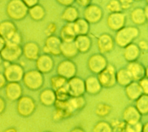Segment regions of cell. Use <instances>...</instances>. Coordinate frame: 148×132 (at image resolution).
<instances>
[{"mask_svg":"<svg viewBox=\"0 0 148 132\" xmlns=\"http://www.w3.org/2000/svg\"><path fill=\"white\" fill-rule=\"evenodd\" d=\"M140 31L135 26H124L116 31L114 38V43L120 47L124 48L133 43L139 35Z\"/></svg>","mask_w":148,"mask_h":132,"instance_id":"6da1fadb","label":"cell"},{"mask_svg":"<svg viewBox=\"0 0 148 132\" xmlns=\"http://www.w3.org/2000/svg\"><path fill=\"white\" fill-rule=\"evenodd\" d=\"M25 86L32 90H38L44 84L43 74L38 70H31L24 73L23 78Z\"/></svg>","mask_w":148,"mask_h":132,"instance_id":"7a4b0ae2","label":"cell"},{"mask_svg":"<svg viewBox=\"0 0 148 132\" xmlns=\"http://www.w3.org/2000/svg\"><path fill=\"white\" fill-rule=\"evenodd\" d=\"M28 7L21 0H12L8 4L7 12L12 19L20 20L28 14Z\"/></svg>","mask_w":148,"mask_h":132,"instance_id":"3957f363","label":"cell"},{"mask_svg":"<svg viewBox=\"0 0 148 132\" xmlns=\"http://www.w3.org/2000/svg\"><path fill=\"white\" fill-rule=\"evenodd\" d=\"M116 70L115 67L109 64L106 68L98 74V79L102 87L109 88L114 86L116 84Z\"/></svg>","mask_w":148,"mask_h":132,"instance_id":"277c9868","label":"cell"},{"mask_svg":"<svg viewBox=\"0 0 148 132\" xmlns=\"http://www.w3.org/2000/svg\"><path fill=\"white\" fill-rule=\"evenodd\" d=\"M103 16L102 7L97 4L90 3L84 7L83 18L90 24L98 23Z\"/></svg>","mask_w":148,"mask_h":132,"instance_id":"5b68a950","label":"cell"},{"mask_svg":"<svg viewBox=\"0 0 148 132\" xmlns=\"http://www.w3.org/2000/svg\"><path fill=\"white\" fill-rule=\"evenodd\" d=\"M36 104L34 99L28 96H22L18 100L17 111L18 114L24 117L31 115L35 111Z\"/></svg>","mask_w":148,"mask_h":132,"instance_id":"8992f818","label":"cell"},{"mask_svg":"<svg viewBox=\"0 0 148 132\" xmlns=\"http://www.w3.org/2000/svg\"><path fill=\"white\" fill-rule=\"evenodd\" d=\"M108 65L107 59L101 53L91 55L87 61L88 68L94 74H99L106 68Z\"/></svg>","mask_w":148,"mask_h":132,"instance_id":"52a82bcc","label":"cell"},{"mask_svg":"<svg viewBox=\"0 0 148 132\" xmlns=\"http://www.w3.org/2000/svg\"><path fill=\"white\" fill-rule=\"evenodd\" d=\"M57 74L67 80L76 76L77 66L71 59H66L61 61L57 67Z\"/></svg>","mask_w":148,"mask_h":132,"instance_id":"ba28073f","label":"cell"},{"mask_svg":"<svg viewBox=\"0 0 148 132\" xmlns=\"http://www.w3.org/2000/svg\"><path fill=\"white\" fill-rule=\"evenodd\" d=\"M66 89L71 97L83 96L86 92L84 81L79 77L75 76L68 80Z\"/></svg>","mask_w":148,"mask_h":132,"instance_id":"9c48e42d","label":"cell"},{"mask_svg":"<svg viewBox=\"0 0 148 132\" xmlns=\"http://www.w3.org/2000/svg\"><path fill=\"white\" fill-rule=\"evenodd\" d=\"M24 74V69L20 65L12 63L5 67L3 75L9 82H18L23 80Z\"/></svg>","mask_w":148,"mask_h":132,"instance_id":"30bf717a","label":"cell"},{"mask_svg":"<svg viewBox=\"0 0 148 132\" xmlns=\"http://www.w3.org/2000/svg\"><path fill=\"white\" fill-rule=\"evenodd\" d=\"M61 42L62 40L60 37L55 35L47 36L43 47L44 53L54 56L61 55L60 47Z\"/></svg>","mask_w":148,"mask_h":132,"instance_id":"8fae6325","label":"cell"},{"mask_svg":"<svg viewBox=\"0 0 148 132\" xmlns=\"http://www.w3.org/2000/svg\"><path fill=\"white\" fill-rule=\"evenodd\" d=\"M3 60L8 62H13L18 60L23 54V48L21 46L5 45L0 52Z\"/></svg>","mask_w":148,"mask_h":132,"instance_id":"7c38bea8","label":"cell"},{"mask_svg":"<svg viewBox=\"0 0 148 132\" xmlns=\"http://www.w3.org/2000/svg\"><path fill=\"white\" fill-rule=\"evenodd\" d=\"M126 23V16L122 12L110 13L106 18L108 27L113 31H117L124 26Z\"/></svg>","mask_w":148,"mask_h":132,"instance_id":"4fadbf2b","label":"cell"},{"mask_svg":"<svg viewBox=\"0 0 148 132\" xmlns=\"http://www.w3.org/2000/svg\"><path fill=\"white\" fill-rule=\"evenodd\" d=\"M35 61L36 70L42 74L49 73L54 68V62L51 55L44 53L39 55Z\"/></svg>","mask_w":148,"mask_h":132,"instance_id":"5bb4252c","label":"cell"},{"mask_svg":"<svg viewBox=\"0 0 148 132\" xmlns=\"http://www.w3.org/2000/svg\"><path fill=\"white\" fill-rule=\"evenodd\" d=\"M126 69L130 73L133 81H138L142 78L147 77V69L142 63L137 61L129 62Z\"/></svg>","mask_w":148,"mask_h":132,"instance_id":"9a60e30c","label":"cell"},{"mask_svg":"<svg viewBox=\"0 0 148 132\" xmlns=\"http://www.w3.org/2000/svg\"><path fill=\"white\" fill-rule=\"evenodd\" d=\"M97 43L100 53L102 54L112 51L115 44L114 38L108 33H103L99 35Z\"/></svg>","mask_w":148,"mask_h":132,"instance_id":"2e32d148","label":"cell"},{"mask_svg":"<svg viewBox=\"0 0 148 132\" xmlns=\"http://www.w3.org/2000/svg\"><path fill=\"white\" fill-rule=\"evenodd\" d=\"M130 18L132 22L138 25H142L146 23L148 19V6L145 7H137L134 8L130 13Z\"/></svg>","mask_w":148,"mask_h":132,"instance_id":"e0dca14e","label":"cell"},{"mask_svg":"<svg viewBox=\"0 0 148 132\" xmlns=\"http://www.w3.org/2000/svg\"><path fill=\"white\" fill-rule=\"evenodd\" d=\"M23 89L18 82H9L6 85L5 94L10 101L18 100L21 96Z\"/></svg>","mask_w":148,"mask_h":132,"instance_id":"ac0fdd59","label":"cell"},{"mask_svg":"<svg viewBox=\"0 0 148 132\" xmlns=\"http://www.w3.org/2000/svg\"><path fill=\"white\" fill-rule=\"evenodd\" d=\"M22 48L23 54L28 60L35 61L40 55V47L35 42L26 43Z\"/></svg>","mask_w":148,"mask_h":132,"instance_id":"d6986e66","label":"cell"},{"mask_svg":"<svg viewBox=\"0 0 148 132\" xmlns=\"http://www.w3.org/2000/svg\"><path fill=\"white\" fill-rule=\"evenodd\" d=\"M61 55L66 59H71L76 57L79 53L74 41H62L60 47Z\"/></svg>","mask_w":148,"mask_h":132,"instance_id":"ffe728a7","label":"cell"},{"mask_svg":"<svg viewBox=\"0 0 148 132\" xmlns=\"http://www.w3.org/2000/svg\"><path fill=\"white\" fill-rule=\"evenodd\" d=\"M86 92L91 95H95L99 93L102 89L98 77L94 76H88L84 81Z\"/></svg>","mask_w":148,"mask_h":132,"instance_id":"44dd1931","label":"cell"},{"mask_svg":"<svg viewBox=\"0 0 148 132\" xmlns=\"http://www.w3.org/2000/svg\"><path fill=\"white\" fill-rule=\"evenodd\" d=\"M74 42L79 52L83 54L89 51L92 44V39L88 35H77Z\"/></svg>","mask_w":148,"mask_h":132,"instance_id":"7402d4cb","label":"cell"},{"mask_svg":"<svg viewBox=\"0 0 148 132\" xmlns=\"http://www.w3.org/2000/svg\"><path fill=\"white\" fill-rule=\"evenodd\" d=\"M140 52L141 50L138 44L132 43L124 48L123 55L127 62H131L138 60L140 56Z\"/></svg>","mask_w":148,"mask_h":132,"instance_id":"603a6c76","label":"cell"},{"mask_svg":"<svg viewBox=\"0 0 148 132\" xmlns=\"http://www.w3.org/2000/svg\"><path fill=\"white\" fill-rule=\"evenodd\" d=\"M142 115L133 105L127 107L123 112V118L126 123H131L139 122Z\"/></svg>","mask_w":148,"mask_h":132,"instance_id":"cb8c5ba5","label":"cell"},{"mask_svg":"<svg viewBox=\"0 0 148 132\" xmlns=\"http://www.w3.org/2000/svg\"><path fill=\"white\" fill-rule=\"evenodd\" d=\"M77 35L75 31L73 22L66 23L64 25L60 32V38L63 42L74 41Z\"/></svg>","mask_w":148,"mask_h":132,"instance_id":"d4e9b609","label":"cell"},{"mask_svg":"<svg viewBox=\"0 0 148 132\" xmlns=\"http://www.w3.org/2000/svg\"><path fill=\"white\" fill-rule=\"evenodd\" d=\"M79 17V12L77 8L73 5L65 7L61 15V19L66 23L73 22Z\"/></svg>","mask_w":148,"mask_h":132,"instance_id":"484cf974","label":"cell"},{"mask_svg":"<svg viewBox=\"0 0 148 132\" xmlns=\"http://www.w3.org/2000/svg\"><path fill=\"white\" fill-rule=\"evenodd\" d=\"M125 92L128 98L131 100H136L143 94L138 82L135 81H132L125 86Z\"/></svg>","mask_w":148,"mask_h":132,"instance_id":"4316f807","label":"cell"},{"mask_svg":"<svg viewBox=\"0 0 148 132\" xmlns=\"http://www.w3.org/2000/svg\"><path fill=\"white\" fill-rule=\"evenodd\" d=\"M40 103L45 106H50L54 104L56 100L55 91L53 89H43L39 95Z\"/></svg>","mask_w":148,"mask_h":132,"instance_id":"83f0119b","label":"cell"},{"mask_svg":"<svg viewBox=\"0 0 148 132\" xmlns=\"http://www.w3.org/2000/svg\"><path fill=\"white\" fill-rule=\"evenodd\" d=\"M28 14L32 20L35 21H40L44 19L46 15L45 7L39 3L28 8Z\"/></svg>","mask_w":148,"mask_h":132,"instance_id":"f1b7e54d","label":"cell"},{"mask_svg":"<svg viewBox=\"0 0 148 132\" xmlns=\"http://www.w3.org/2000/svg\"><path fill=\"white\" fill-rule=\"evenodd\" d=\"M73 25L77 36L88 35L90 29V24L84 18L79 17L73 22Z\"/></svg>","mask_w":148,"mask_h":132,"instance_id":"f546056e","label":"cell"},{"mask_svg":"<svg viewBox=\"0 0 148 132\" xmlns=\"http://www.w3.org/2000/svg\"><path fill=\"white\" fill-rule=\"evenodd\" d=\"M116 83H118L121 86H126L133 80L126 68H121L116 71Z\"/></svg>","mask_w":148,"mask_h":132,"instance_id":"4dcf8cb0","label":"cell"},{"mask_svg":"<svg viewBox=\"0 0 148 132\" xmlns=\"http://www.w3.org/2000/svg\"><path fill=\"white\" fill-rule=\"evenodd\" d=\"M86 100L83 96L77 97H71L68 100V107L72 114L73 112L82 110L86 105Z\"/></svg>","mask_w":148,"mask_h":132,"instance_id":"1f68e13d","label":"cell"},{"mask_svg":"<svg viewBox=\"0 0 148 132\" xmlns=\"http://www.w3.org/2000/svg\"><path fill=\"white\" fill-rule=\"evenodd\" d=\"M17 30L16 27L13 22L6 21L0 24V36L4 39Z\"/></svg>","mask_w":148,"mask_h":132,"instance_id":"d6a6232c","label":"cell"},{"mask_svg":"<svg viewBox=\"0 0 148 132\" xmlns=\"http://www.w3.org/2000/svg\"><path fill=\"white\" fill-rule=\"evenodd\" d=\"M141 115H146L148 112V96L147 94H142L136 100L135 106Z\"/></svg>","mask_w":148,"mask_h":132,"instance_id":"836d02e7","label":"cell"},{"mask_svg":"<svg viewBox=\"0 0 148 132\" xmlns=\"http://www.w3.org/2000/svg\"><path fill=\"white\" fill-rule=\"evenodd\" d=\"M4 40L6 45L20 46L23 39L21 33L17 30L6 37Z\"/></svg>","mask_w":148,"mask_h":132,"instance_id":"e575fe53","label":"cell"},{"mask_svg":"<svg viewBox=\"0 0 148 132\" xmlns=\"http://www.w3.org/2000/svg\"><path fill=\"white\" fill-rule=\"evenodd\" d=\"M68 80L64 77L59 76H53L50 78V84L53 89L55 91L60 88L64 87L66 85Z\"/></svg>","mask_w":148,"mask_h":132,"instance_id":"d590c367","label":"cell"},{"mask_svg":"<svg viewBox=\"0 0 148 132\" xmlns=\"http://www.w3.org/2000/svg\"><path fill=\"white\" fill-rule=\"evenodd\" d=\"M113 130L111 125L104 120L97 122L93 128V132H113Z\"/></svg>","mask_w":148,"mask_h":132,"instance_id":"8d00e7d4","label":"cell"},{"mask_svg":"<svg viewBox=\"0 0 148 132\" xmlns=\"http://www.w3.org/2000/svg\"><path fill=\"white\" fill-rule=\"evenodd\" d=\"M142 124L140 122L126 123L124 127L120 131V132H141Z\"/></svg>","mask_w":148,"mask_h":132,"instance_id":"74e56055","label":"cell"},{"mask_svg":"<svg viewBox=\"0 0 148 132\" xmlns=\"http://www.w3.org/2000/svg\"><path fill=\"white\" fill-rule=\"evenodd\" d=\"M106 9L110 13L121 12L123 11L119 0H110L106 5Z\"/></svg>","mask_w":148,"mask_h":132,"instance_id":"f35d334b","label":"cell"},{"mask_svg":"<svg viewBox=\"0 0 148 132\" xmlns=\"http://www.w3.org/2000/svg\"><path fill=\"white\" fill-rule=\"evenodd\" d=\"M56 100L59 101H66L71 97L68 92L66 85L55 90Z\"/></svg>","mask_w":148,"mask_h":132,"instance_id":"ab89813d","label":"cell"},{"mask_svg":"<svg viewBox=\"0 0 148 132\" xmlns=\"http://www.w3.org/2000/svg\"><path fill=\"white\" fill-rule=\"evenodd\" d=\"M111 107L105 103L98 104L96 108V113L100 116H105L108 115L111 111Z\"/></svg>","mask_w":148,"mask_h":132,"instance_id":"60d3db41","label":"cell"},{"mask_svg":"<svg viewBox=\"0 0 148 132\" xmlns=\"http://www.w3.org/2000/svg\"><path fill=\"white\" fill-rule=\"evenodd\" d=\"M57 29V24L54 22H49L45 28V33L46 36H49L50 35H54Z\"/></svg>","mask_w":148,"mask_h":132,"instance_id":"b9f144b4","label":"cell"},{"mask_svg":"<svg viewBox=\"0 0 148 132\" xmlns=\"http://www.w3.org/2000/svg\"><path fill=\"white\" fill-rule=\"evenodd\" d=\"M138 84L143 92V94L148 93V79L147 77H145L138 81Z\"/></svg>","mask_w":148,"mask_h":132,"instance_id":"7bdbcfd3","label":"cell"},{"mask_svg":"<svg viewBox=\"0 0 148 132\" xmlns=\"http://www.w3.org/2000/svg\"><path fill=\"white\" fill-rule=\"evenodd\" d=\"M122 10L130 9L134 3V0H119Z\"/></svg>","mask_w":148,"mask_h":132,"instance_id":"ee69618b","label":"cell"},{"mask_svg":"<svg viewBox=\"0 0 148 132\" xmlns=\"http://www.w3.org/2000/svg\"><path fill=\"white\" fill-rule=\"evenodd\" d=\"M56 1L60 5H62L65 7L72 5L73 3L75 2V0H56Z\"/></svg>","mask_w":148,"mask_h":132,"instance_id":"f6af8a7d","label":"cell"},{"mask_svg":"<svg viewBox=\"0 0 148 132\" xmlns=\"http://www.w3.org/2000/svg\"><path fill=\"white\" fill-rule=\"evenodd\" d=\"M28 7L30 8L39 3V0H21Z\"/></svg>","mask_w":148,"mask_h":132,"instance_id":"bcb514c9","label":"cell"},{"mask_svg":"<svg viewBox=\"0 0 148 132\" xmlns=\"http://www.w3.org/2000/svg\"><path fill=\"white\" fill-rule=\"evenodd\" d=\"M138 46L140 50L146 51L148 48V44L147 42L145 40H141L139 41Z\"/></svg>","mask_w":148,"mask_h":132,"instance_id":"7dc6e473","label":"cell"},{"mask_svg":"<svg viewBox=\"0 0 148 132\" xmlns=\"http://www.w3.org/2000/svg\"><path fill=\"white\" fill-rule=\"evenodd\" d=\"M91 1L92 0H75V2H76L80 6L85 7L91 3Z\"/></svg>","mask_w":148,"mask_h":132,"instance_id":"c3c4849f","label":"cell"},{"mask_svg":"<svg viewBox=\"0 0 148 132\" xmlns=\"http://www.w3.org/2000/svg\"><path fill=\"white\" fill-rule=\"evenodd\" d=\"M6 107V104L5 99L2 97L0 96V115L5 111Z\"/></svg>","mask_w":148,"mask_h":132,"instance_id":"681fc988","label":"cell"},{"mask_svg":"<svg viewBox=\"0 0 148 132\" xmlns=\"http://www.w3.org/2000/svg\"><path fill=\"white\" fill-rule=\"evenodd\" d=\"M6 80L3 74L0 73V89L5 86L6 83Z\"/></svg>","mask_w":148,"mask_h":132,"instance_id":"f907efd6","label":"cell"},{"mask_svg":"<svg viewBox=\"0 0 148 132\" xmlns=\"http://www.w3.org/2000/svg\"><path fill=\"white\" fill-rule=\"evenodd\" d=\"M5 45H6V43H5L4 39L0 36V52L3 48V47H5Z\"/></svg>","mask_w":148,"mask_h":132,"instance_id":"816d5d0a","label":"cell"},{"mask_svg":"<svg viewBox=\"0 0 148 132\" xmlns=\"http://www.w3.org/2000/svg\"><path fill=\"white\" fill-rule=\"evenodd\" d=\"M70 132H85V131L80 127H76L73 129Z\"/></svg>","mask_w":148,"mask_h":132,"instance_id":"f5cc1de1","label":"cell"},{"mask_svg":"<svg viewBox=\"0 0 148 132\" xmlns=\"http://www.w3.org/2000/svg\"><path fill=\"white\" fill-rule=\"evenodd\" d=\"M147 127H148V124H147V122H146L145 124H143L142 125V128L141 132H147L148 131Z\"/></svg>","mask_w":148,"mask_h":132,"instance_id":"db71d44e","label":"cell"},{"mask_svg":"<svg viewBox=\"0 0 148 132\" xmlns=\"http://www.w3.org/2000/svg\"><path fill=\"white\" fill-rule=\"evenodd\" d=\"M3 132H17V131L14 127H9L5 129Z\"/></svg>","mask_w":148,"mask_h":132,"instance_id":"11a10c76","label":"cell"},{"mask_svg":"<svg viewBox=\"0 0 148 132\" xmlns=\"http://www.w3.org/2000/svg\"><path fill=\"white\" fill-rule=\"evenodd\" d=\"M2 61H3V59H2V57H1V55H0V65L1 64Z\"/></svg>","mask_w":148,"mask_h":132,"instance_id":"9f6ffc18","label":"cell"},{"mask_svg":"<svg viewBox=\"0 0 148 132\" xmlns=\"http://www.w3.org/2000/svg\"><path fill=\"white\" fill-rule=\"evenodd\" d=\"M142 0H134V1H141Z\"/></svg>","mask_w":148,"mask_h":132,"instance_id":"6f0895ef","label":"cell"},{"mask_svg":"<svg viewBox=\"0 0 148 132\" xmlns=\"http://www.w3.org/2000/svg\"><path fill=\"white\" fill-rule=\"evenodd\" d=\"M45 132H51V131H45Z\"/></svg>","mask_w":148,"mask_h":132,"instance_id":"680465c9","label":"cell"}]
</instances>
